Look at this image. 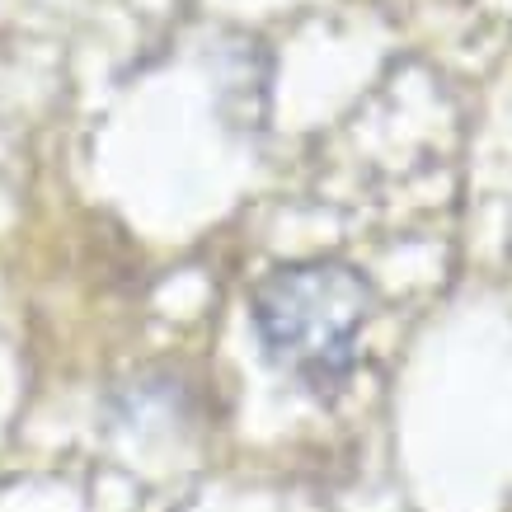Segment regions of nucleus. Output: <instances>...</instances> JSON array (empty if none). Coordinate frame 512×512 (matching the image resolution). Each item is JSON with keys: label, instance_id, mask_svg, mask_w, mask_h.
Here are the masks:
<instances>
[{"label": "nucleus", "instance_id": "nucleus-1", "mask_svg": "<svg viewBox=\"0 0 512 512\" xmlns=\"http://www.w3.org/2000/svg\"><path fill=\"white\" fill-rule=\"evenodd\" d=\"M372 315V287L339 259H311L268 273L254 292L264 353L301 386L334 390L357 362V334Z\"/></svg>", "mask_w": 512, "mask_h": 512}]
</instances>
